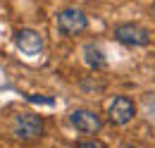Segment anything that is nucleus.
Listing matches in <instances>:
<instances>
[{"mask_svg":"<svg viewBox=\"0 0 155 148\" xmlns=\"http://www.w3.org/2000/svg\"><path fill=\"white\" fill-rule=\"evenodd\" d=\"M69 119L77 127V131H81V134H96L103 127V119L91 110H74L69 115Z\"/></svg>","mask_w":155,"mask_h":148,"instance_id":"423d86ee","label":"nucleus"},{"mask_svg":"<svg viewBox=\"0 0 155 148\" xmlns=\"http://www.w3.org/2000/svg\"><path fill=\"white\" fill-rule=\"evenodd\" d=\"M134 112H136V108L127 96H117L110 103V108H107V117H110L112 124H127V122H131Z\"/></svg>","mask_w":155,"mask_h":148,"instance_id":"20e7f679","label":"nucleus"},{"mask_svg":"<svg viewBox=\"0 0 155 148\" xmlns=\"http://www.w3.org/2000/svg\"><path fill=\"white\" fill-rule=\"evenodd\" d=\"M55 24H58V31L62 36L72 38L86 29V15L81 10H77V7H67L55 17Z\"/></svg>","mask_w":155,"mask_h":148,"instance_id":"f03ea898","label":"nucleus"},{"mask_svg":"<svg viewBox=\"0 0 155 148\" xmlns=\"http://www.w3.org/2000/svg\"><path fill=\"white\" fill-rule=\"evenodd\" d=\"M29 103H45V105H53V98H41V96H26Z\"/></svg>","mask_w":155,"mask_h":148,"instance_id":"6e6552de","label":"nucleus"},{"mask_svg":"<svg viewBox=\"0 0 155 148\" xmlns=\"http://www.w3.org/2000/svg\"><path fill=\"white\" fill-rule=\"evenodd\" d=\"M12 134L21 141H36L43 134V119L34 112H19L12 119Z\"/></svg>","mask_w":155,"mask_h":148,"instance_id":"f257e3e1","label":"nucleus"},{"mask_svg":"<svg viewBox=\"0 0 155 148\" xmlns=\"http://www.w3.org/2000/svg\"><path fill=\"white\" fill-rule=\"evenodd\" d=\"M74 148H103V146L96 143V141H81V143H77Z\"/></svg>","mask_w":155,"mask_h":148,"instance_id":"1a4fd4ad","label":"nucleus"},{"mask_svg":"<svg viewBox=\"0 0 155 148\" xmlns=\"http://www.w3.org/2000/svg\"><path fill=\"white\" fill-rule=\"evenodd\" d=\"M115 38L119 43H124V45H148L150 43V34H148V29H143V26H138V24H119L115 26Z\"/></svg>","mask_w":155,"mask_h":148,"instance_id":"7ed1b4c3","label":"nucleus"},{"mask_svg":"<svg viewBox=\"0 0 155 148\" xmlns=\"http://www.w3.org/2000/svg\"><path fill=\"white\" fill-rule=\"evenodd\" d=\"M84 60H86V65L91 67V69H103L105 67V55H103V50L93 45V43H88L86 48H84Z\"/></svg>","mask_w":155,"mask_h":148,"instance_id":"0eeeda50","label":"nucleus"},{"mask_svg":"<svg viewBox=\"0 0 155 148\" xmlns=\"http://www.w3.org/2000/svg\"><path fill=\"white\" fill-rule=\"evenodd\" d=\"M15 43L19 45V50L24 55H38L43 50V36L36 29H19L15 34Z\"/></svg>","mask_w":155,"mask_h":148,"instance_id":"39448f33","label":"nucleus"}]
</instances>
